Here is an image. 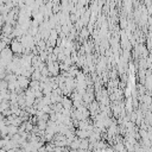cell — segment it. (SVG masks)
Segmentation results:
<instances>
[{
    "mask_svg": "<svg viewBox=\"0 0 152 152\" xmlns=\"http://www.w3.org/2000/svg\"><path fill=\"white\" fill-rule=\"evenodd\" d=\"M10 48H11V50H12L13 53H15V55H20V56L23 55L24 46L21 45V43H20L17 38H14V39L11 40V43H10Z\"/></svg>",
    "mask_w": 152,
    "mask_h": 152,
    "instance_id": "obj_1",
    "label": "cell"
},
{
    "mask_svg": "<svg viewBox=\"0 0 152 152\" xmlns=\"http://www.w3.org/2000/svg\"><path fill=\"white\" fill-rule=\"evenodd\" d=\"M0 58H2V59H5L7 63H10L11 61H12V58H13V52H12V50H11V48L7 45L6 48H4L1 51H0Z\"/></svg>",
    "mask_w": 152,
    "mask_h": 152,
    "instance_id": "obj_2",
    "label": "cell"
},
{
    "mask_svg": "<svg viewBox=\"0 0 152 152\" xmlns=\"http://www.w3.org/2000/svg\"><path fill=\"white\" fill-rule=\"evenodd\" d=\"M17 82L19 84V87L21 89H27L28 88V83H30V78L26 77V76H23V75H18L17 76Z\"/></svg>",
    "mask_w": 152,
    "mask_h": 152,
    "instance_id": "obj_3",
    "label": "cell"
},
{
    "mask_svg": "<svg viewBox=\"0 0 152 152\" xmlns=\"http://www.w3.org/2000/svg\"><path fill=\"white\" fill-rule=\"evenodd\" d=\"M90 133H91V132H89V131H87V129H80V128H77V129L75 131V135H76L77 138H80V139H86V138H88V137L90 135Z\"/></svg>",
    "mask_w": 152,
    "mask_h": 152,
    "instance_id": "obj_4",
    "label": "cell"
},
{
    "mask_svg": "<svg viewBox=\"0 0 152 152\" xmlns=\"http://www.w3.org/2000/svg\"><path fill=\"white\" fill-rule=\"evenodd\" d=\"M61 103H62L63 108H65V109H71L72 108V101H71V99H69L66 96H62Z\"/></svg>",
    "mask_w": 152,
    "mask_h": 152,
    "instance_id": "obj_5",
    "label": "cell"
},
{
    "mask_svg": "<svg viewBox=\"0 0 152 152\" xmlns=\"http://www.w3.org/2000/svg\"><path fill=\"white\" fill-rule=\"evenodd\" d=\"M78 147H80V138H75L70 144H69V148L70 150H78Z\"/></svg>",
    "mask_w": 152,
    "mask_h": 152,
    "instance_id": "obj_6",
    "label": "cell"
},
{
    "mask_svg": "<svg viewBox=\"0 0 152 152\" xmlns=\"http://www.w3.org/2000/svg\"><path fill=\"white\" fill-rule=\"evenodd\" d=\"M40 77H42V75H40V71H39L38 69H34V70L32 71L31 76H30V78H31V80H34V81H39Z\"/></svg>",
    "mask_w": 152,
    "mask_h": 152,
    "instance_id": "obj_7",
    "label": "cell"
},
{
    "mask_svg": "<svg viewBox=\"0 0 152 152\" xmlns=\"http://www.w3.org/2000/svg\"><path fill=\"white\" fill-rule=\"evenodd\" d=\"M7 131H8V135L11 137V135L18 133V127L14 126V125H11V124H10V125H7Z\"/></svg>",
    "mask_w": 152,
    "mask_h": 152,
    "instance_id": "obj_8",
    "label": "cell"
},
{
    "mask_svg": "<svg viewBox=\"0 0 152 152\" xmlns=\"http://www.w3.org/2000/svg\"><path fill=\"white\" fill-rule=\"evenodd\" d=\"M88 146H89V141H88V138L86 139H80V147L81 150H88Z\"/></svg>",
    "mask_w": 152,
    "mask_h": 152,
    "instance_id": "obj_9",
    "label": "cell"
},
{
    "mask_svg": "<svg viewBox=\"0 0 152 152\" xmlns=\"http://www.w3.org/2000/svg\"><path fill=\"white\" fill-rule=\"evenodd\" d=\"M81 36H82V38H87L88 37V31H87V28L84 27V28H82V32H81Z\"/></svg>",
    "mask_w": 152,
    "mask_h": 152,
    "instance_id": "obj_10",
    "label": "cell"
},
{
    "mask_svg": "<svg viewBox=\"0 0 152 152\" xmlns=\"http://www.w3.org/2000/svg\"><path fill=\"white\" fill-rule=\"evenodd\" d=\"M6 139H4V138H0V148H4V146H5V144H6Z\"/></svg>",
    "mask_w": 152,
    "mask_h": 152,
    "instance_id": "obj_11",
    "label": "cell"
}]
</instances>
